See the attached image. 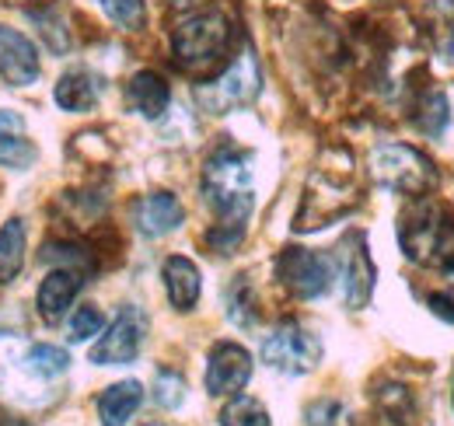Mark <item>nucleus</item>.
Segmentation results:
<instances>
[{
    "mask_svg": "<svg viewBox=\"0 0 454 426\" xmlns=\"http://www.w3.org/2000/svg\"><path fill=\"white\" fill-rule=\"evenodd\" d=\"M203 196L221 217V224H241L252 213V164L241 151L221 147L203 168Z\"/></svg>",
    "mask_w": 454,
    "mask_h": 426,
    "instance_id": "nucleus-1",
    "label": "nucleus"
},
{
    "mask_svg": "<svg viewBox=\"0 0 454 426\" xmlns=\"http://www.w3.org/2000/svg\"><path fill=\"white\" fill-rule=\"evenodd\" d=\"M175 63L185 74H210L231 50V25L221 11H200L178 21L171 36Z\"/></svg>",
    "mask_w": 454,
    "mask_h": 426,
    "instance_id": "nucleus-2",
    "label": "nucleus"
},
{
    "mask_svg": "<svg viewBox=\"0 0 454 426\" xmlns=\"http://www.w3.org/2000/svg\"><path fill=\"white\" fill-rule=\"evenodd\" d=\"M402 252L419 266H437L454 252V220L451 213L430 200H419L412 210H405L398 224Z\"/></svg>",
    "mask_w": 454,
    "mask_h": 426,
    "instance_id": "nucleus-3",
    "label": "nucleus"
},
{
    "mask_svg": "<svg viewBox=\"0 0 454 426\" xmlns=\"http://www.w3.org/2000/svg\"><path fill=\"white\" fill-rule=\"evenodd\" d=\"M371 171L374 178L402 196H427L437 185V168L427 154H419L409 144H381L371 154Z\"/></svg>",
    "mask_w": 454,
    "mask_h": 426,
    "instance_id": "nucleus-4",
    "label": "nucleus"
},
{
    "mask_svg": "<svg viewBox=\"0 0 454 426\" xmlns=\"http://www.w3.org/2000/svg\"><path fill=\"white\" fill-rule=\"evenodd\" d=\"M262 91V70H259V59L252 50H241L234 56V63L227 67L224 74L210 84H203L196 91L200 106L214 115H227V112H238V108L252 106Z\"/></svg>",
    "mask_w": 454,
    "mask_h": 426,
    "instance_id": "nucleus-5",
    "label": "nucleus"
},
{
    "mask_svg": "<svg viewBox=\"0 0 454 426\" xmlns=\"http://www.w3.org/2000/svg\"><path fill=\"white\" fill-rule=\"evenodd\" d=\"M322 360V343L311 328L297 325V321H284L277 325L266 339H262V364L273 367L290 377H301V374L315 371Z\"/></svg>",
    "mask_w": 454,
    "mask_h": 426,
    "instance_id": "nucleus-6",
    "label": "nucleus"
},
{
    "mask_svg": "<svg viewBox=\"0 0 454 426\" xmlns=\"http://www.w3.org/2000/svg\"><path fill=\"white\" fill-rule=\"evenodd\" d=\"M147 328L151 321L144 315V308L137 304H126L115 321L106 328V335L91 346V364L98 367H122V364H133L144 350V339H147Z\"/></svg>",
    "mask_w": 454,
    "mask_h": 426,
    "instance_id": "nucleus-7",
    "label": "nucleus"
},
{
    "mask_svg": "<svg viewBox=\"0 0 454 426\" xmlns=\"http://www.w3.org/2000/svg\"><path fill=\"white\" fill-rule=\"evenodd\" d=\"M277 276L294 297L315 301L333 287L336 266H333V259H325L311 248H284L277 259Z\"/></svg>",
    "mask_w": 454,
    "mask_h": 426,
    "instance_id": "nucleus-8",
    "label": "nucleus"
},
{
    "mask_svg": "<svg viewBox=\"0 0 454 426\" xmlns=\"http://www.w3.org/2000/svg\"><path fill=\"white\" fill-rule=\"evenodd\" d=\"M340 276H342V301L346 308H364L374 294V263L367 256V245H364V234H349L340 245Z\"/></svg>",
    "mask_w": 454,
    "mask_h": 426,
    "instance_id": "nucleus-9",
    "label": "nucleus"
},
{
    "mask_svg": "<svg viewBox=\"0 0 454 426\" xmlns=\"http://www.w3.org/2000/svg\"><path fill=\"white\" fill-rule=\"evenodd\" d=\"M252 377V357L238 343H217L207 360V391L210 395H238Z\"/></svg>",
    "mask_w": 454,
    "mask_h": 426,
    "instance_id": "nucleus-10",
    "label": "nucleus"
},
{
    "mask_svg": "<svg viewBox=\"0 0 454 426\" xmlns=\"http://www.w3.org/2000/svg\"><path fill=\"white\" fill-rule=\"evenodd\" d=\"M39 74H43V63L32 39L21 36L18 28L0 25V77L14 88H28L39 81Z\"/></svg>",
    "mask_w": 454,
    "mask_h": 426,
    "instance_id": "nucleus-11",
    "label": "nucleus"
},
{
    "mask_svg": "<svg viewBox=\"0 0 454 426\" xmlns=\"http://www.w3.org/2000/svg\"><path fill=\"white\" fill-rule=\"evenodd\" d=\"M133 220H137V231L144 238H165V234L182 227L185 210H182L178 196H171V193H151V196H144L137 203Z\"/></svg>",
    "mask_w": 454,
    "mask_h": 426,
    "instance_id": "nucleus-12",
    "label": "nucleus"
},
{
    "mask_svg": "<svg viewBox=\"0 0 454 426\" xmlns=\"http://www.w3.org/2000/svg\"><path fill=\"white\" fill-rule=\"evenodd\" d=\"M81 287H84V272L67 269V266L53 269V272L39 283V294H35L39 315L46 321H59L67 315V308L74 304V297L81 294Z\"/></svg>",
    "mask_w": 454,
    "mask_h": 426,
    "instance_id": "nucleus-13",
    "label": "nucleus"
},
{
    "mask_svg": "<svg viewBox=\"0 0 454 426\" xmlns=\"http://www.w3.org/2000/svg\"><path fill=\"white\" fill-rule=\"evenodd\" d=\"M161 276H165V290H168L171 308L175 312H192L196 301H200V290H203L196 263H189L185 256H171V259H165Z\"/></svg>",
    "mask_w": 454,
    "mask_h": 426,
    "instance_id": "nucleus-14",
    "label": "nucleus"
},
{
    "mask_svg": "<svg viewBox=\"0 0 454 426\" xmlns=\"http://www.w3.org/2000/svg\"><path fill=\"white\" fill-rule=\"evenodd\" d=\"M39 158L28 133H25V119L11 108H0V164L14 168V171H25L32 168V161Z\"/></svg>",
    "mask_w": 454,
    "mask_h": 426,
    "instance_id": "nucleus-15",
    "label": "nucleus"
},
{
    "mask_svg": "<svg viewBox=\"0 0 454 426\" xmlns=\"http://www.w3.org/2000/svg\"><path fill=\"white\" fill-rule=\"evenodd\" d=\"M102 99V77L91 70H67L57 84V106L63 112H88Z\"/></svg>",
    "mask_w": 454,
    "mask_h": 426,
    "instance_id": "nucleus-16",
    "label": "nucleus"
},
{
    "mask_svg": "<svg viewBox=\"0 0 454 426\" xmlns=\"http://www.w3.org/2000/svg\"><path fill=\"white\" fill-rule=\"evenodd\" d=\"M126 99H129V106L137 108L144 119H161L171 102V91L161 74L140 70V74H133V81L126 88Z\"/></svg>",
    "mask_w": 454,
    "mask_h": 426,
    "instance_id": "nucleus-17",
    "label": "nucleus"
},
{
    "mask_svg": "<svg viewBox=\"0 0 454 426\" xmlns=\"http://www.w3.org/2000/svg\"><path fill=\"white\" fill-rule=\"evenodd\" d=\"M140 402H144L140 381H119L113 388H106L102 398H98L102 426H126L133 420V413L140 409Z\"/></svg>",
    "mask_w": 454,
    "mask_h": 426,
    "instance_id": "nucleus-18",
    "label": "nucleus"
},
{
    "mask_svg": "<svg viewBox=\"0 0 454 426\" xmlns=\"http://www.w3.org/2000/svg\"><path fill=\"white\" fill-rule=\"evenodd\" d=\"M25 266V224L14 217L0 227V287L11 283Z\"/></svg>",
    "mask_w": 454,
    "mask_h": 426,
    "instance_id": "nucleus-19",
    "label": "nucleus"
},
{
    "mask_svg": "<svg viewBox=\"0 0 454 426\" xmlns=\"http://www.w3.org/2000/svg\"><path fill=\"white\" fill-rule=\"evenodd\" d=\"M221 426H270V413L252 395H234L221 409Z\"/></svg>",
    "mask_w": 454,
    "mask_h": 426,
    "instance_id": "nucleus-20",
    "label": "nucleus"
},
{
    "mask_svg": "<svg viewBox=\"0 0 454 426\" xmlns=\"http://www.w3.org/2000/svg\"><path fill=\"white\" fill-rule=\"evenodd\" d=\"M416 126L427 133V137H441L444 130H448V119H451V112H448V99L441 95V91H427L423 99H419V106H416Z\"/></svg>",
    "mask_w": 454,
    "mask_h": 426,
    "instance_id": "nucleus-21",
    "label": "nucleus"
},
{
    "mask_svg": "<svg viewBox=\"0 0 454 426\" xmlns=\"http://www.w3.org/2000/svg\"><path fill=\"white\" fill-rule=\"evenodd\" d=\"M25 367H28V374H35V377H59V374L70 371V357H67V350H59V346L39 343V346L28 350Z\"/></svg>",
    "mask_w": 454,
    "mask_h": 426,
    "instance_id": "nucleus-22",
    "label": "nucleus"
},
{
    "mask_svg": "<svg viewBox=\"0 0 454 426\" xmlns=\"http://www.w3.org/2000/svg\"><path fill=\"white\" fill-rule=\"evenodd\" d=\"M102 11L109 14L113 25L126 28V32H137V28H144V21H147L144 0H102Z\"/></svg>",
    "mask_w": 454,
    "mask_h": 426,
    "instance_id": "nucleus-23",
    "label": "nucleus"
},
{
    "mask_svg": "<svg viewBox=\"0 0 454 426\" xmlns=\"http://www.w3.org/2000/svg\"><path fill=\"white\" fill-rule=\"evenodd\" d=\"M102 328H106V315H102L95 304L77 308V312L70 315V321H67V335H70V343H88V339H95Z\"/></svg>",
    "mask_w": 454,
    "mask_h": 426,
    "instance_id": "nucleus-24",
    "label": "nucleus"
},
{
    "mask_svg": "<svg viewBox=\"0 0 454 426\" xmlns=\"http://www.w3.org/2000/svg\"><path fill=\"white\" fill-rule=\"evenodd\" d=\"M154 402L161 409H178L185 402V377L175 371H161L154 377Z\"/></svg>",
    "mask_w": 454,
    "mask_h": 426,
    "instance_id": "nucleus-25",
    "label": "nucleus"
},
{
    "mask_svg": "<svg viewBox=\"0 0 454 426\" xmlns=\"http://www.w3.org/2000/svg\"><path fill=\"white\" fill-rule=\"evenodd\" d=\"M227 319L241 328H248L255 321V308H252V290L245 280H238L231 290H227Z\"/></svg>",
    "mask_w": 454,
    "mask_h": 426,
    "instance_id": "nucleus-26",
    "label": "nucleus"
},
{
    "mask_svg": "<svg viewBox=\"0 0 454 426\" xmlns=\"http://www.w3.org/2000/svg\"><path fill=\"white\" fill-rule=\"evenodd\" d=\"M304 426H349V413L342 409L340 402L322 398V402L308 406V413H304Z\"/></svg>",
    "mask_w": 454,
    "mask_h": 426,
    "instance_id": "nucleus-27",
    "label": "nucleus"
},
{
    "mask_svg": "<svg viewBox=\"0 0 454 426\" xmlns=\"http://www.w3.org/2000/svg\"><path fill=\"white\" fill-rule=\"evenodd\" d=\"M430 312H434L437 319L454 321V297H448V294H434V297H430Z\"/></svg>",
    "mask_w": 454,
    "mask_h": 426,
    "instance_id": "nucleus-28",
    "label": "nucleus"
},
{
    "mask_svg": "<svg viewBox=\"0 0 454 426\" xmlns=\"http://www.w3.org/2000/svg\"><path fill=\"white\" fill-rule=\"evenodd\" d=\"M441 14H448V21H451V36H448L444 50H448V56L454 59V0H441Z\"/></svg>",
    "mask_w": 454,
    "mask_h": 426,
    "instance_id": "nucleus-29",
    "label": "nucleus"
},
{
    "mask_svg": "<svg viewBox=\"0 0 454 426\" xmlns=\"http://www.w3.org/2000/svg\"><path fill=\"white\" fill-rule=\"evenodd\" d=\"M171 7H196V4H203V0H168Z\"/></svg>",
    "mask_w": 454,
    "mask_h": 426,
    "instance_id": "nucleus-30",
    "label": "nucleus"
},
{
    "mask_svg": "<svg viewBox=\"0 0 454 426\" xmlns=\"http://www.w3.org/2000/svg\"><path fill=\"white\" fill-rule=\"evenodd\" d=\"M4 426H28V423H18V420H7Z\"/></svg>",
    "mask_w": 454,
    "mask_h": 426,
    "instance_id": "nucleus-31",
    "label": "nucleus"
},
{
    "mask_svg": "<svg viewBox=\"0 0 454 426\" xmlns=\"http://www.w3.org/2000/svg\"><path fill=\"white\" fill-rule=\"evenodd\" d=\"M451 406H454V388H451Z\"/></svg>",
    "mask_w": 454,
    "mask_h": 426,
    "instance_id": "nucleus-32",
    "label": "nucleus"
}]
</instances>
